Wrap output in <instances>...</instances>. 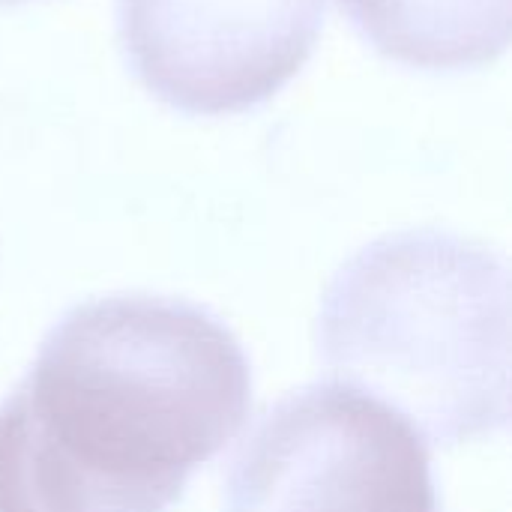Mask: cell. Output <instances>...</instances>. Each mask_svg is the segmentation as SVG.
<instances>
[{
	"instance_id": "obj_1",
	"label": "cell",
	"mask_w": 512,
	"mask_h": 512,
	"mask_svg": "<svg viewBox=\"0 0 512 512\" xmlns=\"http://www.w3.org/2000/svg\"><path fill=\"white\" fill-rule=\"evenodd\" d=\"M249 360L210 312L75 306L0 405V512H165L246 426Z\"/></svg>"
},
{
	"instance_id": "obj_2",
	"label": "cell",
	"mask_w": 512,
	"mask_h": 512,
	"mask_svg": "<svg viewBox=\"0 0 512 512\" xmlns=\"http://www.w3.org/2000/svg\"><path fill=\"white\" fill-rule=\"evenodd\" d=\"M510 288L504 261L444 231L390 234L330 282L318 354L339 384L381 396L435 444L507 426Z\"/></svg>"
},
{
	"instance_id": "obj_3",
	"label": "cell",
	"mask_w": 512,
	"mask_h": 512,
	"mask_svg": "<svg viewBox=\"0 0 512 512\" xmlns=\"http://www.w3.org/2000/svg\"><path fill=\"white\" fill-rule=\"evenodd\" d=\"M225 512H441L423 435L345 384L273 405L231 462Z\"/></svg>"
},
{
	"instance_id": "obj_4",
	"label": "cell",
	"mask_w": 512,
	"mask_h": 512,
	"mask_svg": "<svg viewBox=\"0 0 512 512\" xmlns=\"http://www.w3.org/2000/svg\"><path fill=\"white\" fill-rule=\"evenodd\" d=\"M120 39L144 87L189 114L246 111L315 51L324 0H117Z\"/></svg>"
},
{
	"instance_id": "obj_5",
	"label": "cell",
	"mask_w": 512,
	"mask_h": 512,
	"mask_svg": "<svg viewBox=\"0 0 512 512\" xmlns=\"http://www.w3.org/2000/svg\"><path fill=\"white\" fill-rule=\"evenodd\" d=\"M387 57L420 69L480 66L510 45V0H339Z\"/></svg>"
},
{
	"instance_id": "obj_6",
	"label": "cell",
	"mask_w": 512,
	"mask_h": 512,
	"mask_svg": "<svg viewBox=\"0 0 512 512\" xmlns=\"http://www.w3.org/2000/svg\"><path fill=\"white\" fill-rule=\"evenodd\" d=\"M9 3H15V0H9Z\"/></svg>"
}]
</instances>
